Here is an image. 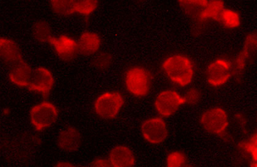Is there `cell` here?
<instances>
[{
  "mask_svg": "<svg viewBox=\"0 0 257 167\" xmlns=\"http://www.w3.org/2000/svg\"><path fill=\"white\" fill-rule=\"evenodd\" d=\"M162 69L173 83L181 87L190 84L194 75L191 60L183 55H174L162 63Z\"/></svg>",
  "mask_w": 257,
  "mask_h": 167,
  "instance_id": "6da1fadb",
  "label": "cell"
},
{
  "mask_svg": "<svg viewBox=\"0 0 257 167\" xmlns=\"http://www.w3.org/2000/svg\"><path fill=\"white\" fill-rule=\"evenodd\" d=\"M151 72L143 67H136L128 69L124 82L127 91L137 97H144L149 94L152 86Z\"/></svg>",
  "mask_w": 257,
  "mask_h": 167,
  "instance_id": "7a4b0ae2",
  "label": "cell"
},
{
  "mask_svg": "<svg viewBox=\"0 0 257 167\" xmlns=\"http://www.w3.org/2000/svg\"><path fill=\"white\" fill-rule=\"evenodd\" d=\"M124 101V97L120 92H106L96 98L94 109L99 117L107 120L112 119L120 113Z\"/></svg>",
  "mask_w": 257,
  "mask_h": 167,
  "instance_id": "3957f363",
  "label": "cell"
},
{
  "mask_svg": "<svg viewBox=\"0 0 257 167\" xmlns=\"http://www.w3.org/2000/svg\"><path fill=\"white\" fill-rule=\"evenodd\" d=\"M59 111L50 102H42L31 109L30 118L31 124L38 131H42L57 121Z\"/></svg>",
  "mask_w": 257,
  "mask_h": 167,
  "instance_id": "277c9868",
  "label": "cell"
},
{
  "mask_svg": "<svg viewBox=\"0 0 257 167\" xmlns=\"http://www.w3.org/2000/svg\"><path fill=\"white\" fill-rule=\"evenodd\" d=\"M200 123L207 132L216 135L223 133L229 123L227 114L221 107L212 108L205 111L200 117Z\"/></svg>",
  "mask_w": 257,
  "mask_h": 167,
  "instance_id": "5b68a950",
  "label": "cell"
},
{
  "mask_svg": "<svg viewBox=\"0 0 257 167\" xmlns=\"http://www.w3.org/2000/svg\"><path fill=\"white\" fill-rule=\"evenodd\" d=\"M186 100L178 93L174 90H164L156 97L154 106L158 113L163 117H169L179 109Z\"/></svg>",
  "mask_w": 257,
  "mask_h": 167,
  "instance_id": "8992f818",
  "label": "cell"
},
{
  "mask_svg": "<svg viewBox=\"0 0 257 167\" xmlns=\"http://www.w3.org/2000/svg\"><path fill=\"white\" fill-rule=\"evenodd\" d=\"M141 132L145 140L152 144L163 143L168 136L166 123L158 117L146 120L141 126Z\"/></svg>",
  "mask_w": 257,
  "mask_h": 167,
  "instance_id": "52a82bcc",
  "label": "cell"
},
{
  "mask_svg": "<svg viewBox=\"0 0 257 167\" xmlns=\"http://www.w3.org/2000/svg\"><path fill=\"white\" fill-rule=\"evenodd\" d=\"M49 44L52 46L58 57L64 61L75 60L79 53L77 42L67 35L53 37Z\"/></svg>",
  "mask_w": 257,
  "mask_h": 167,
  "instance_id": "ba28073f",
  "label": "cell"
},
{
  "mask_svg": "<svg viewBox=\"0 0 257 167\" xmlns=\"http://www.w3.org/2000/svg\"><path fill=\"white\" fill-rule=\"evenodd\" d=\"M232 64L219 59L211 63L207 70V80L210 86L219 87L225 84L231 76Z\"/></svg>",
  "mask_w": 257,
  "mask_h": 167,
  "instance_id": "9c48e42d",
  "label": "cell"
},
{
  "mask_svg": "<svg viewBox=\"0 0 257 167\" xmlns=\"http://www.w3.org/2000/svg\"><path fill=\"white\" fill-rule=\"evenodd\" d=\"M54 84V78L52 72L48 69L40 67L33 71L32 78L29 89L38 93L43 97H47Z\"/></svg>",
  "mask_w": 257,
  "mask_h": 167,
  "instance_id": "30bf717a",
  "label": "cell"
},
{
  "mask_svg": "<svg viewBox=\"0 0 257 167\" xmlns=\"http://www.w3.org/2000/svg\"><path fill=\"white\" fill-rule=\"evenodd\" d=\"M81 143L80 132L76 127L71 126L63 129L57 137V145L60 149L67 153L77 151Z\"/></svg>",
  "mask_w": 257,
  "mask_h": 167,
  "instance_id": "8fae6325",
  "label": "cell"
},
{
  "mask_svg": "<svg viewBox=\"0 0 257 167\" xmlns=\"http://www.w3.org/2000/svg\"><path fill=\"white\" fill-rule=\"evenodd\" d=\"M33 71L30 65L24 60L10 67L8 77L15 85L21 88H29Z\"/></svg>",
  "mask_w": 257,
  "mask_h": 167,
  "instance_id": "7c38bea8",
  "label": "cell"
},
{
  "mask_svg": "<svg viewBox=\"0 0 257 167\" xmlns=\"http://www.w3.org/2000/svg\"><path fill=\"white\" fill-rule=\"evenodd\" d=\"M224 9V4L222 1H199L195 8L193 17L201 21L213 20L218 21L220 14Z\"/></svg>",
  "mask_w": 257,
  "mask_h": 167,
  "instance_id": "4fadbf2b",
  "label": "cell"
},
{
  "mask_svg": "<svg viewBox=\"0 0 257 167\" xmlns=\"http://www.w3.org/2000/svg\"><path fill=\"white\" fill-rule=\"evenodd\" d=\"M0 55L3 61L10 67L24 60L19 45L7 37L0 39Z\"/></svg>",
  "mask_w": 257,
  "mask_h": 167,
  "instance_id": "5bb4252c",
  "label": "cell"
},
{
  "mask_svg": "<svg viewBox=\"0 0 257 167\" xmlns=\"http://www.w3.org/2000/svg\"><path fill=\"white\" fill-rule=\"evenodd\" d=\"M111 166L131 167L136 163V158L130 148L117 145L110 151L108 158Z\"/></svg>",
  "mask_w": 257,
  "mask_h": 167,
  "instance_id": "9a60e30c",
  "label": "cell"
},
{
  "mask_svg": "<svg viewBox=\"0 0 257 167\" xmlns=\"http://www.w3.org/2000/svg\"><path fill=\"white\" fill-rule=\"evenodd\" d=\"M77 43L79 53L85 57H90L99 51L102 40L97 34L87 31L81 34Z\"/></svg>",
  "mask_w": 257,
  "mask_h": 167,
  "instance_id": "2e32d148",
  "label": "cell"
},
{
  "mask_svg": "<svg viewBox=\"0 0 257 167\" xmlns=\"http://www.w3.org/2000/svg\"><path fill=\"white\" fill-rule=\"evenodd\" d=\"M256 41V34L250 33L247 35L243 50L237 55L235 61V71L237 73H241L244 70L247 61L255 53Z\"/></svg>",
  "mask_w": 257,
  "mask_h": 167,
  "instance_id": "e0dca14e",
  "label": "cell"
},
{
  "mask_svg": "<svg viewBox=\"0 0 257 167\" xmlns=\"http://www.w3.org/2000/svg\"><path fill=\"white\" fill-rule=\"evenodd\" d=\"M52 11L60 16H69L76 14V0H52Z\"/></svg>",
  "mask_w": 257,
  "mask_h": 167,
  "instance_id": "ac0fdd59",
  "label": "cell"
},
{
  "mask_svg": "<svg viewBox=\"0 0 257 167\" xmlns=\"http://www.w3.org/2000/svg\"><path fill=\"white\" fill-rule=\"evenodd\" d=\"M32 33L35 40L41 43H49L53 37L50 26L43 21L35 22L32 28Z\"/></svg>",
  "mask_w": 257,
  "mask_h": 167,
  "instance_id": "d6986e66",
  "label": "cell"
},
{
  "mask_svg": "<svg viewBox=\"0 0 257 167\" xmlns=\"http://www.w3.org/2000/svg\"><path fill=\"white\" fill-rule=\"evenodd\" d=\"M218 22L229 29H235L240 26L241 19L239 14L231 9H223L220 14Z\"/></svg>",
  "mask_w": 257,
  "mask_h": 167,
  "instance_id": "ffe728a7",
  "label": "cell"
},
{
  "mask_svg": "<svg viewBox=\"0 0 257 167\" xmlns=\"http://www.w3.org/2000/svg\"><path fill=\"white\" fill-rule=\"evenodd\" d=\"M98 5L97 0H76V14L89 16L96 11Z\"/></svg>",
  "mask_w": 257,
  "mask_h": 167,
  "instance_id": "44dd1931",
  "label": "cell"
},
{
  "mask_svg": "<svg viewBox=\"0 0 257 167\" xmlns=\"http://www.w3.org/2000/svg\"><path fill=\"white\" fill-rule=\"evenodd\" d=\"M113 62V57L111 53L102 52L95 56L93 60L95 68L99 71H105L111 67Z\"/></svg>",
  "mask_w": 257,
  "mask_h": 167,
  "instance_id": "7402d4cb",
  "label": "cell"
},
{
  "mask_svg": "<svg viewBox=\"0 0 257 167\" xmlns=\"http://www.w3.org/2000/svg\"><path fill=\"white\" fill-rule=\"evenodd\" d=\"M166 161L168 167H184L189 165L187 155L180 151L170 152L167 156Z\"/></svg>",
  "mask_w": 257,
  "mask_h": 167,
  "instance_id": "603a6c76",
  "label": "cell"
},
{
  "mask_svg": "<svg viewBox=\"0 0 257 167\" xmlns=\"http://www.w3.org/2000/svg\"><path fill=\"white\" fill-rule=\"evenodd\" d=\"M240 146L252 157L251 166H256V133L251 136L249 140L241 143Z\"/></svg>",
  "mask_w": 257,
  "mask_h": 167,
  "instance_id": "cb8c5ba5",
  "label": "cell"
},
{
  "mask_svg": "<svg viewBox=\"0 0 257 167\" xmlns=\"http://www.w3.org/2000/svg\"><path fill=\"white\" fill-rule=\"evenodd\" d=\"M184 98L186 100V103L191 106H195L199 103L201 95L197 89L192 88L188 90Z\"/></svg>",
  "mask_w": 257,
  "mask_h": 167,
  "instance_id": "d4e9b609",
  "label": "cell"
},
{
  "mask_svg": "<svg viewBox=\"0 0 257 167\" xmlns=\"http://www.w3.org/2000/svg\"><path fill=\"white\" fill-rule=\"evenodd\" d=\"M91 165L96 167H108L111 166L108 159L104 157H97L91 163Z\"/></svg>",
  "mask_w": 257,
  "mask_h": 167,
  "instance_id": "484cf974",
  "label": "cell"
},
{
  "mask_svg": "<svg viewBox=\"0 0 257 167\" xmlns=\"http://www.w3.org/2000/svg\"><path fill=\"white\" fill-rule=\"evenodd\" d=\"M56 166L60 167H71L74 166L75 165H73V164L71 163V162H69L67 161H61L57 163Z\"/></svg>",
  "mask_w": 257,
  "mask_h": 167,
  "instance_id": "4316f807",
  "label": "cell"
}]
</instances>
